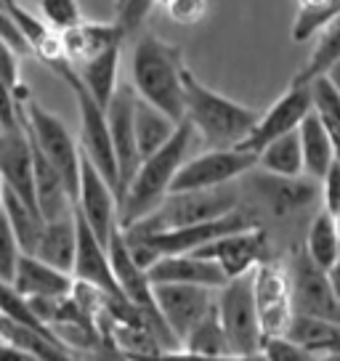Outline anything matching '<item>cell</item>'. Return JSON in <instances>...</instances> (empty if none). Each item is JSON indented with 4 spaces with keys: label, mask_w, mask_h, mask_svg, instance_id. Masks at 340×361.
<instances>
[{
    "label": "cell",
    "mask_w": 340,
    "mask_h": 361,
    "mask_svg": "<svg viewBox=\"0 0 340 361\" xmlns=\"http://www.w3.org/2000/svg\"><path fill=\"white\" fill-rule=\"evenodd\" d=\"M258 114L261 112H255L253 106H245V104L207 88L186 69V75H183V120L192 125L194 135L202 138L207 149L239 147L253 130Z\"/></svg>",
    "instance_id": "cell-1"
},
{
    "label": "cell",
    "mask_w": 340,
    "mask_h": 361,
    "mask_svg": "<svg viewBox=\"0 0 340 361\" xmlns=\"http://www.w3.org/2000/svg\"><path fill=\"white\" fill-rule=\"evenodd\" d=\"M183 75L186 64L178 45L165 43L154 35L138 37L130 59L133 90L176 123L183 120Z\"/></svg>",
    "instance_id": "cell-2"
},
{
    "label": "cell",
    "mask_w": 340,
    "mask_h": 361,
    "mask_svg": "<svg viewBox=\"0 0 340 361\" xmlns=\"http://www.w3.org/2000/svg\"><path fill=\"white\" fill-rule=\"evenodd\" d=\"M194 138L197 135H194L192 125L181 120L165 147H159L157 152H152L149 157L138 162L136 176L130 178L128 189L120 197V207H117L120 210V226H130L141 218H147L168 197L170 183L176 178L178 168L183 165V159L189 157Z\"/></svg>",
    "instance_id": "cell-3"
},
{
    "label": "cell",
    "mask_w": 340,
    "mask_h": 361,
    "mask_svg": "<svg viewBox=\"0 0 340 361\" xmlns=\"http://www.w3.org/2000/svg\"><path fill=\"white\" fill-rule=\"evenodd\" d=\"M239 204H242V194L234 183H224L216 189H197V192H170L147 218L123 228H136L147 234L183 228V226L216 221L221 215L237 210Z\"/></svg>",
    "instance_id": "cell-4"
},
{
    "label": "cell",
    "mask_w": 340,
    "mask_h": 361,
    "mask_svg": "<svg viewBox=\"0 0 340 361\" xmlns=\"http://www.w3.org/2000/svg\"><path fill=\"white\" fill-rule=\"evenodd\" d=\"M22 125L27 135L32 138L35 147L40 149V154L59 170V176L67 183L69 197L75 202L83 152H80V144L67 130V125L61 123L54 112H48L46 106H40L35 99H30V96L22 102Z\"/></svg>",
    "instance_id": "cell-5"
},
{
    "label": "cell",
    "mask_w": 340,
    "mask_h": 361,
    "mask_svg": "<svg viewBox=\"0 0 340 361\" xmlns=\"http://www.w3.org/2000/svg\"><path fill=\"white\" fill-rule=\"evenodd\" d=\"M216 311L218 319L226 332L229 348L234 356L255 353L263 345V327L261 316L255 308V295H253V279L250 274L231 276L224 287L216 290Z\"/></svg>",
    "instance_id": "cell-6"
},
{
    "label": "cell",
    "mask_w": 340,
    "mask_h": 361,
    "mask_svg": "<svg viewBox=\"0 0 340 361\" xmlns=\"http://www.w3.org/2000/svg\"><path fill=\"white\" fill-rule=\"evenodd\" d=\"M59 78L64 80L78 102V112H80V152L83 157L91 162L93 168L102 173L104 178L112 183L114 194H117V162H114V152H112V138H109V125H107V112L104 106L91 93L85 90V85L80 82L78 72L72 64L61 67L56 72Z\"/></svg>",
    "instance_id": "cell-7"
},
{
    "label": "cell",
    "mask_w": 340,
    "mask_h": 361,
    "mask_svg": "<svg viewBox=\"0 0 340 361\" xmlns=\"http://www.w3.org/2000/svg\"><path fill=\"white\" fill-rule=\"evenodd\" d=\"M287 274V290H290V305L293 314L319 316L340 324V303L332 295L327 271L319 269L314 260L306 255L303 245L290 250L287 260L282 263Z\"/></svg>",
    "instance_id": "cell-8"
},
{
    "label": "cell",
    "mask_w": 340,
    "mask_h": 361,
    "mask_svg": "<svg viewBox=\"0 0 340 361\" xmlns=\"http://www.w3.org/2000/svg\"><path fill=\"white\" fill-rule=\"evenodd\" d=\"M255 170V154L239 147L207 149L194 157H186L170 183V192H197V189H216L224 183Z\"/></svg>",
    "instance_id": "cell-9"
},
{
    "label": "cell",
    "mask_w": 340,
    "mask_h": 361,
    "mask_svg": "<svg viewBox=\"0 0 340 361\" xmlns=\"http://www.w3.org/2000/svg\"><path fill=\"white\" fill-rule=\"evenodd\" d=\"M133 104H136L133 85H117L109 104L104 106L107 125H109V138H112L114 162H117V207H120V197L128 189L130 178L136 176L138 162H141L136 144V128H133Z\"/></svg>",
    "instance_id": "cell-10"
},
{
    "label": "cell",
    "mask_w": 340,
    "mask_h": 361,
    "mask_svg": "<svg viewBox=\"0 0 340 361\" xmlns=\"http://www.w3.org/2000/svg\"><path fill=\"white\" fill-rule=\"evenodd\" d=\"M152 298L157 314L168 324L173 338L178 340V345L189 335V329L216 305V290L197 284H152Z\"/></svg>",
    "instance_id": "cell-11"
},
{
    "label": "cell",
    "mask_w": 340,
    "mask_h": 361,
    "mask_svg": "<svg viewBox=\"0 0 340 361\" xmlns=\"http://www.w3.org/2000/svg\"><path fill=\"white\" fill-rule=\"evenodd\" d=\"M75 213L88 224L96 237L104 245L109 242L112 231L120 226V213H117V194L112 183L104 178L99 170L93 168L88 159L80 162V180L78 197H75Z\"/></svg>",
    "instance_id": "cell-12"
},
{
    "label": "cell",
    "mask_w": 340,
    "mask_h": 361,
    "mask_svg": "<svg viewBox=\"0 0 340 361\" xmlns=\"http://www.w3.org/2000/svg\"><path fill=\"white\" fill-rule=\"evenodd\" d=\"M311 109H314V106H311V88H308V82H293V85L269 106V112L258 114L253 130H250L248 138L239 144V149L258 154L269 141H274V138H279V135H284V133L298 130V125L303 123V117H306Z\"/></svg>",
    "instance_id": "cell-13"
},
{
    "label": "cell",
    "mask_w": 340,
    "mask_h": 361,
    "mask_svg": "<svg viewBox=\"0 0 340 361\" xmlns=\"http://www.w3.org/2000/svg\"><path fill=\"white\" fill-rule=\"evenodd\" d=\"M250 279H253V295H255V308L261 316L263 335L266 338L282 335L290 316H293L284 266L266 258L250 271Z\"/></svg>",
    "instance_id": "cell-14"
},
{
    "label": "cell",
    "mask_w": 340,
    "mask_h": 361,
    "mask_svg": "<svg viewBox=\"0 0 340 361\" xmlns=\"http://www.w3.org/2000/svg\"><path fill=\"white\" fill-rule=\"evenodd\" d=\"M192 252L213 258L231 279V276L250 274L261 260L269 258V237H266L261 226H250L242 231L224 234V237L213 239V242H207V245L192 250Z\"/></svg>",
    "instance_id": "cell-15"
},
{
    "label": "cell",
    "mask_w": 340,
    "mask_h": 361,
    "mask_svg": "<svg viewBox=\"0 0 340 361\" xmlns=\"http://www.w3.org/2000/svg\"><path fill=\"white\" fill-rule=\"evenodd\" d=\"M253 189L274 218H290L319 202V180L308 176H272L261 170V176L253 180Z\"/></svg>",
    "instance_id": "cell-16"
},
{
    "label": "cell",
    "mask_w": 340,
    "mask_h": 361,
    "mask_svg": "<svg viewBox=\"0 0 340 361\" xmlns=\"http://www.w3.org/2000/svg\"><path fill=\"white\" fill-rule=\"evenodd\" d=\"M147 276L152 284H197L218 290L226 284V271L218 266L213 258H205L197 252H170L159 255L147 269Z\"/></svg>",
    "instance_id": "cell-17"
},
{
    "label": "cell",
    "mask_w": 340,
    "mask_h": 361,
    "mask_svg": "<svg viewBox=\"0 0 340 361\" xmlns=\"http://www.w3.org/2000/svg\"><path fill=\"white\" fill-rule=\"evenodd\" d=\"M75 226H78V247H75L72 279L80 284H88V287H93V290H99L104 295H120L107 245L93 234L88 224L78 213H75Z\"/></svg>",
    "instance_id": "cell-18"
},
{
    "label": "cell",
    "mask_w": 340,
    "mask_h": 361,
    "mask_svg": "<svg viewBox=\"0 0 340 361\" xmlns=\"http://www.w3.org/2000/svg\"><path fill=\"white\" fill-rule=\"evenodd\" d=\"M107 250H109L112 274L120 295H123L128 303L141 308V311H157L154 308V298H152V282H149L147 276V269H141L136 260H133V255L128 252L120 226L112 231V237L107 242Z\"/></svg>",
    "instance_id": "cell-19"
},
{
    "label": "cell",
    "mask_w": 340,
    "mask_h": 361,
    "mask_svg": "<svg viewBox=\"0 0 340 361\" xmlns=\"http://www.w3.org/2000/svg\"><path fill=\"white\" fill-rule=\"evenodd\" d=\"M0 178H3V186L13 189L19 197L35 204L32 147L24 125L16 130H0Z\"/></svg>",
    "instance_id": "cell-20"
},
{
    "label": "cell",
    "mask_w": 340,
    "mask_h": 361,
    "mask_svg": "<svg viewBox=\"0 0 340 361\" xmlns=\"http://www.w3.org/2000/svg\"><path fill=\"white\" fill-rule=\"evenodd\" d=\"M11 284L27 300H35V298H67L75 287V279L67 271H59L46 260L22 252Z\"/></svg>",
    "instance_id": "cell-21"
},
{
    "label": "cell",
    "mask_w": 340,
    "mask_h": 361,
    "mask_svg": "<svg viewBox=\"0 0 340 361\" xmlns=\"http://www.w3.org/2000/svg\"><path fill=\"white\" fill-rule=\"evenodd\" d=\"M30 138V135H27ZM30 147H32V189H35V204L43 215V221H56L64 215H72L75 202L69 197V189L64 178L59 176V170L48 162L40 149L32 144L30 138Z\"/></svg>",
    "instance_id": "cell-22"
},
{
    "label": "cell",
    "mask_w": 340,
    "mask_h": 361,
    "mask_svg": "<svg viewBox=\"0 0 340 361\" xmlns=\"http://www.w3.org/2000/svg\"><path fill=\"white\" fill-rule=\"evenodd\" d=\"M59 35H61V45L72 67L85 64L96 54H102L112 45H123L125 40L123 30L114 22H83V19Z\"/></svg>",
    "instance_id": "cell-23"
},
{
    "label": "cell",
    "mask_w": 340,
    "mask_h": 361,
    "mask_svg": "<svg viewBox=\"0 0 340 361\" xmlns=\"http://www.w3.org/2000/svg\"><path fill=\"white\" fill-rule=\"evenodd\" d=\"M75 247H78V226H75V210L72 215L56 218V221H46L40 239L30 255L46 260L54 269L72 274L75 266Z\"/></svg>",
    "instance_id": "cell-24"
},
{
    "label": "cell",
    "mask_w": 340,
    "mask_h": 361,
    "mask_svg": "<svg viewBox=\"0 0 340 361\" xmlns=\"http://www.w3.org/2000/svg\"><path fill=\"white\" fill-rule=\"evenodd\" d=\"M298 138L303 152V176L319 180L335 162V138L314 109L298 125Z\"/></svg>",
    "instance_id": "cell-25"
},
{
    "label": "cell",
    "mask_w": 340,
    "mask_h": 361,
    "mask_svg": "<svg viewBox=\"0 0 340 361\" xmlns=\"http://www.w3.org/2000/svg\"><path fill=\"white\" fill-rule=\"evenodd\" d=\"M133 128H136L138 154L144 159L152 152H157L159 147L168 144L170 135L176 133L178 123L173 117H168L162 109H157L154 104H149L141 96H136V104H133Z\"/></svg>",
    "instance_id": "cell-26"
},
{
    "label": "cell",
    "mask_w": 340,
    "mask_h": 361,
    "mask_svg": "<svg viewBox=\"0 0 340 361\" xmlns=\"http://www.w3.org/2000/svg\"><path fill=\"white\" fill-rule=\"evenodd\" d=\"M303 250L319 269L327 271L335 260L340 258V224L338 215L327 213L324 207L314 213V218L306 226L303 237Z\"/></svg>",
    "instance_id": "cell-27"
},
{
    "label": "cell",
    "mask_w": 340,
    "mask_h": 361,
    "mask_svg": "<svg viewBox=\"0 0 340 361\" xmlns=\"http://www.w3.org/2000/svg\"><path fill=\"white\" fill-rule=\"evenodd\" d=\"M0 207H3V213L8 218V226H11L13 237L19 242L22 252H32L35 245H37V239H40V231H43V226H46L40 210H37L32 202H27L24 197H19L13 189H8V186H3Z\"/></svg>",
    "instance_id": "cell-28"
},
{
    "label": "cell",
    "mask_w": 340,
    "mask_h": 361,
    "mask_svg": "<svg viewBox=\"0 0 340 361\" xmlns=\"http://www.w3.org/2000/svg\"><path fill=\"white\" fill-rule=\"evenodd\" d=\"M117 69H120V45H112V48L88 59L85 64L75 67V72L93 99L102 106H107L114 88H117Z\"/></svg>",
    "instance_id": "cell-29"
},
{
    "label": "cell",
    "mask_w": 340,
    "mask_h": 361,
    "mask_svg": "<svg viewBox=\"0 0 340 361\" xmlns=\"http://www.w3.org/2000/svg\"><path fill=\"white\" fill-rule=\"evenodd\" d=\"M284 338H290L293 343L303 345L311 353H327V350L338 348L340 340V324L327 322V319H319V316H306V314H293L287 327L282 332Z\"/></svg>",
    "instance_id": "cell-30"
},
{
    "label": "cell",
    "mask_w": 340,
    "mask_h": 361,
    "mask_svg": "<svg viewBox=\"0 0 340 361\" xmlns=\"http://www.w3.org/2000/svg\"><path fill=\"white\" fill-rule=\"evenodd\" d=\"M255 168L272 176H303V152H300L298 130L269 141L255 154Z\"/></svg>",
    "instance_id": "cell-31"
},
{
    "label": "cell",
    "mask_w": 340,
    "mask_h": 361,
    "mask_svg": "<svg viewBox=\"0 0 340 361\" xmlns=\"http://www.w3.org/2000/svg\"><path fill=\"white\" fill-rule=\"evenodd\" d=\"M178 348L189 350V353H200V356H234L229 348L226 332H224V324L218 319L216 305L189 329V335L181 340Z\"/></svg>",
    "instance_id": "cell-32"
},
{
    "label": "cell",
    "mask_w": 340,
    "mask_h": 361,
    "mask_svg": "<svg viewBox=\"0 0 340 361\" xmlns=\"http://www.w3.org/2000/svg\"><path fill=\"white\" fill-rule=\"evenodd\" d=\"M338 59H340V16L332 19V22L324 27V32L319 37L317 48L311 51L308 61L303 64V69L295 75L293 82H308V80L324 75V69H327L332 61H338Z\"/></svg>",
    "instance_id": "cell-33"
},
{
    "label": "cell",
    "mask_w": 340,
    "mask_h": 361,
    "mask_svg": "<svg viewBox=\"0 0 340 361\" xmlns=\"http://www.w3.org/2000/svg\"><path fill=\"white\" fill-rule=\"evenodd\" d=\"M308 88H311V106L314 112L322 117V123L327 125V130L332 133L335 144H340V93L324 75L308 80Z\"/></svg>",
    "instance_id": "cell-34"
},
{
    "label": "cell",
    "mask_w": 340,
    "mask_h": 361,
    "mask_svg": "<svg viewBox=\"0 0 340 361\" xmlns=\"http://www.w3.org/2000/svg\"><path fill=\"white\" fill-rule=\"evenodd\" d=\"M27 99L24 85H11L0 78V130L22 128V102Z\"/></svg>",
    "instance_id": "cell-35"
},
{
    "label": "cell",
    "mask_w": 340,
    "mask_h": 361,
    "mask_svg": "<svg viewBox=\"0 0 340 361\" xmlns=\"http://www.w3.org/2000/svg\"><path fill=\"white\" fill-rule=\"evenodd\" d=\"M40 13H43V22L56 32H64L83 19L78 0H40Z\"/></svg>",
    "instance_id": "cell-36"
},
{
    "label": "cell",
    "mask_w": 340,
    "mask_h": 361,
    "mask_svg": "<svg viewBox=\"0 0 340 361\" xmlns=\"http://www.w3.org/2000/svg\"><path fill=\"white\" fill-rule=\"evenodd\" d=\"M261 353L266 356V361H317L319 356L306 350L303 345L293 343L290 338L284 335H269L263 338Z\"/></svg>",
    "instance_id": "cell-37"
},
{
    "label": "cell",
    "mask_w": 340,
    "mask_h": 361,
    "mask_svg": "<svg viewBox=\"0 0 340 361\" xmlns=\"http://www.w3.org/2000/svg\"><path fill=\"white\" fill-rule=\"evenodd\" d=\"M22 258V247L13 237L11 226H8V218L0 207V279L3 282H11L13 271H16V263Z\"/></svg>",
    "instance_id": "cell-38"
},
{
    "label": "cell",
    "mask_w": 340,
    "mask_h": 361,
    "mask_svg": "<svg viewBox=\"0 0 340 361\" xmlns=\"http://www.w3.org/2000/svg\"><path fill=\"white\" fill-rule=\"evenodd\" d=\"M152 6H154L152 0H117V19H114V24L123 30L125 37H130V35H136L144 27Z\"/></svg>",
    "instance_id": "cell-39"
},
{
    "label": "cell",
    "mask_w": 340,
    "mask_h": 361,
    "mask_svg": "<svg viewBox=\"0 0 340 361\" xmlns=\"http://www.w3.org/2000/svg\"><path fill=\"white\" fill-rule=\"evenodd\" d=\"M319 202L327 213L338 215L340 213V162L329 165V170L319 178Z\"/></svg>",
    "instance_id": "cell-40"
},
{
    "label": "cell",
    "mask_w": 340,
    "mask_h": 361,
    "mask_svg": "<svg viewBox=\"0 0 340 361\" xmlns=\"http://www.w3.org/2000/svg\"><path fill=\"white\" fill-rule=\"evenodd\" d=\"M165 8L176 24L194 27V24L202 22L205 13H207V0H170Z\"/></svg>",
    "instance_id": "cell-41"
},
{
    "label": "cell",
    "mask_w": 340,
    "mask_h": 361,
    "mask_svg": "<svg viewBox=\"0 0 340 361\" xmlns=\"http://www.w3.org/2000/svg\"><path fill=\"white\" fill-rule=\"evenodd\" d=\"M0 40L11 45V51L16 54V56H19V54H27V51H30V45H27V40L22 37L19 27L13 24L11 13L6 11L3 6H0Z\"/></svg>",
    "instance_id": "cell-42"
},
{
    "label": "cell",
    "mask_w": 340,
    "mask_h": 361,
    "mask_svg": "<svg viewBox=\"0 0 340 361\" xmlns=\"http://www.w3.org/2000/svg\"><path fill=\"white\" fill-rule=\"evenodd\" d=\"M0 78L11 85H22L19 82V64H16V54L11 51V45L0 40Z\"/></svg>",
    "instance_id": "cell-43"
},
{
    "label": "cell",
    "mask_w": 340,
    "mask_h": 361,
    "mask_svg": "<svg viewBox=\"0 0 340 361\" xmlns=\"http://www.w3.org/2000/svg\"><path fill=\"white\" fill-rule=\"evenodd\" d=\"M327 279H329V287H332V295H335V300L340 303V258L327 269Z\"/></svg>",
    "instance_id": "cell-44"
},
{
    "label": "cell",
    "mask_w": 340,
    "mask_h": 361,
    "mask_svg": "<svg viewBox=\"0 0 340 361\" xmlns=\"http://www.w3.org/2000/svg\"><path fill=\"white\" fill-rule=\"evenodd\" d=\"M324 78H327L329 85H332V88L340 93V59H338V61H332V64L324 69Z\"/></svg>",
    "instance_id": "cell-45"
},
{
    "label": "cell",
    "mask_w": 340,
    "mask_h": 361,
    "mask_svg": "<svg viewBox=\"0 0 340 361\" xmlns=\"http://www.w3.org/2000/svg\"><path fill=\"white\" fill-rule=\"evenodd\" d=\"M317 361H340V348H332L327 353H322Z\"/></svg>",
    "instance_id": "cell-46"
},
{
    "label": "cell",
    "mask_w": 340,
    "mask_h": 361,
    "mask_svg": "<svg viewBox=\"0 0 340 361\" xmlns=\"http://www.w3.org/2000/svg\"><path fill=\"white\" fill-rule=\"evenodd\" d=\"M237 361H266L261 350H255V353H245V356H237Z\"/></svg>",
    "instance_id": "cell-47"
},
{
    "label": "cell",
    "mask_w": 340,
    "mask_h": 361,
    "mask_svg": "<svg viewBox=\"0 0 340 361\" xmlns=\"http://www.w3.org/2000/svg\"><path fill=\"white\" fill-rule=\"evenodd\" d=\"M6 324H8V319H3V314H0V338H3V329H6Z\"/></svg>",
    "instance_id": "cell-48"
},
{
    "label": "cell",
    "mask_w": 340,
    "mask_h": 361,
    "mask_svg": "<svg viewBox=\"0 0 340 361\" xmlns=\"http://www.w3.org/2000/svg\"><path fill=\"white\" fill-rule=\"evenodd\" d=\"M152 3H159V6H168L170 0H152Z\"/></svg>",
    "instance_id": "cell-49"
},
{
    "label": "cell",
    "mask_w": 340,
    "mask_h": 361,
    "mask_svg": "<svg viewBox=\"0 0 340 361\" xmlns=\"http://www.w3.org/2000/svg\"><path fill=\"white\" fill-rule=\"evenodd\" d=\"M0 200H3V178H0Z\"/></svg>",
    "instance_id": "cell-50"
},
{
    "label": "cell",
    "mask_w": 340,
    "mask_h": 361,
    "mask_svg": "<svg viewBox=\"0 0 340 361\" xmlns=\"http://www.w3.org/2000/svg\"><path fill=\"white\" fill-rule=\"evenodd\" d=\"M0 6H3V8H6V6H8V0H0Z\"/></svg>",
    "instance_id": "cell-51"
},
{
    "label": "cell",
    "mask_w": 340,
    "mask_h": 361,
    "mask_svg": "<svg viewBox=\"0 0 340 361\" xmlns=\"http://www.w3.org/2000/svg\"><path fill=\"white\" fill-rule=\"evenodd\" d=\"M338 348H340V340H338Z\"/></svg>",
    "instance_id": "cell-52"
}]
</instances>
